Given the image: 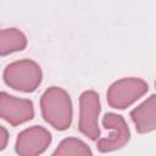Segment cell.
Instances as JSON below:
<instances>
[{
	"instance_id": "cell-9",
	"label": "cell",
	"mask_w": 156,
	"mask_h": 156,
	"mask_svg": "<svg viewBox=\"0 0 156 156\" xmlns=\"http://www.w3.org/2000/svg\"><path fill=\"white\" fill-rule=\"evenodd\" d=\"M28 44L26 34L18 28L0 29V56H6L26 49Z\"/></svg>"
},
{
	"instance_id": "cell-3",
	"label": "cell",
	"mask_w": 156,
	"mask_h": 156,
	"mask_svg": "<svg viewBox=\"0 0 156 156\" xmlns=\"http://www.w3.org/2000/svg\"><path fill=\"white\" fill-rule=\"evenodd\" d=\"M149 91V84L138 77H124L115 80L106 91V101L110 107L126 110Z\"/></svg>"
},
{
	"instance_id": "cell-10",
	"label": "cell",
	"mask_w": 156,
	"mask_h": 156,
	"mask_svg": "<svg viewBox=\"0 0 156 156\" xmlns=\"http://www.w3.org/2000/svg\"><path fill=\"white\" fill-rule=\"evenodd\" d=\"M55 156H67V155H74V156H90L93 155V151L90 147L80 139L78 138H66L63 139L56 150L52 152Z\"/></svg>"
},
{
	"instance_id": "cell-4",
	"label": "cell",
	"mask_w": 156,
	"mask_h": 156,
	"mask_svg": "<svg viewBox=\"0 0 156 156\" xmlns=\"http://www.w3.org/2000/svg\"><path fill=\"white\" fill-rule=\"evenodd\" d=\"M101 112L100 96L95 90H85L79 96V132L90 140H98L100 136L99 116Z\"/></svg>"
},
{
	"instance_id": "cell-7",
	"label": "cell",
	"mask_w": 156,
	"mask_h": 156,
	"mask_svg": "<svg viewBox=\"0 0 156 156\" xmlns=\"http://www.w3.org/2000/svg\"><path fill=\"white\" fill-rule=\"evenodd\" d=\"M52 141L51 133L41 126L23 129L16 139L15 150L20 156H37L46 151Z\"/></svg>"
},
{
	"instance_id": "cell-11",
	"label": "cell",
	"mask_w": 156,
	"mask_h": 156,
	"mask_svg": "<svg viewBox=\"0 0 156 156\" xmlns=\"http://www.w3.org/2000/svg\"><path fill=\"white\" fill-rule=\"evenodd\" d=\"M9 144V132L5 127L0 126V151L5 150Z\"/></svg>"
},
{
	"instance_id": "cell-6",
	"label": "cell",
	"mask_w": 156,
	"mask_h": 156,
	"mask_svg": "<svg viewBox=\"0 0 156 156\" xmlns=\"http://www.w3.org/2000/svg\"><path fill=\"white\" fill-rule=\"evenodd\" d=\"M0 118L17 127L34 118V105L29 99L17 98L0 91Z\"/></svg>"
},
{
	"instance_id": "cell-8",
	"label": "cell",
	"mask_w": 156,
	"mask_h": 156,
	"mask_svg": "<svg viewBox=\"0 0 156 156\" xmlns=\"http://www.w3.org/2000/svg\"><path fill=\"white\" fill-rule=\"evenodd\" d=\"M135 130L139 134H147L156 129V96L151 94L140 105L134 107L130 113Z\"/></svg>"
},
{
	"instance_id": "cell-5",
	"label": "cell",
	"mask_w": 156,
	"mask_h": 156,
	"mask_svg": "<svg viewBox=\"0 0 156 156\" xmlns=\"http://www.w3.org/2000/svg\"><path fill=\"white\" fill-rule=\"evenodd\" d=\"M102 127L111 130V134L107 138L96 140V149L100 152H111L124 147L130 140L129 127L123 118V116L107 112L102 117Z\"/></svg>"
},
{
	"instance_id": "cell-1",
	"label": "cell",
	"mask_w": 156,
	"mask_h": 156,
	"mask_svg": "<svg viewBox=\"0 0 156 156\" xmlns=\"http://www.w3.org/2000/svg\"><path fill=\"white\" fill-rule=\"evenodd\" d=\"M40 112L44 121L54 129H68L73 119V105L69 94L61 87L48 88L40 98Z\"/></svg>"
},
{
	"instance_id": "cell-2",
	"label": "cell",
	"mask_w": 156,
	"mask_h": 156,
	"mask_svg": "<svg viewBox=\"0 0 156 156\" xmlns=\"http://www.w3.org/2000/svg\"><path fill=\"white\" fill-rule=\"evenodd\" d=\"M2 78L5 84L13 90L33 93L41 84L43 72L35 61L23 58L9 63L2 72Z\"/></svg>"
}]
</instances>
